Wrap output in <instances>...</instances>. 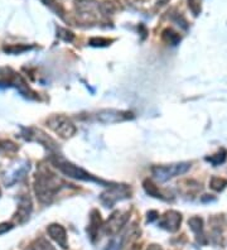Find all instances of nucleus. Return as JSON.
<instances>
[{
	"mask_svg": "<svg viewBox=\"0 0 227 250\" xmlns=\"http://www.w3.org/2000/svg\"><path fill=\"white\" fill-rule=\"evenodd\" d=\"M64 187H67L66 183L61 180L57 174L49 171L48 168L41 167L40 171L37 172L34 191H36L37 198L42 204H51L52 200Z\"/></svg>",
	"mask_w": 227,
	"mask_h": 250,
	"instance_id": "nucleus-1",
	"label": "nucleus"
},
{
	"mask_svg": "<svg viewBox=\"0 0 227 250\" xmlns=\"http://www.w3.org/2000/svg\"><path fill=\"white\" fill-rule=\"evenodd\" d=\"M51 162L64 174V176H68V177L75 178V180L86 181V182H103L101 180H97V178L94 177L92 174L86 172L85 169L77 167V166H75L73 163H71V162L66 161V159L60 158L58 156H56L55 158H52Z\"/></svg>",
	"mask_w": 227,
	"mask_h": 250,
	"instance_id": "nucleus-2",
	"label": "nucleus"
},
{
	"mask_svg": "<svg viewBox=\"0 0 227 250\" xmlns=\"http://www.w3.org/2000/svg\"><path fill=\"white\" fill-rule=\"evenodd\" d=\"M189 168H191V163H187V162L168 166H154L151 168V174L159 182H165V181L172 180L177 176L185 174Z\"/></svg>",
	"mask_w": 227,
	"mask_h": 250,
	"instance_id": "nucleus-3",
	"label": "nucleus"
},
{
	"mask_svg": "<svg viewBox=\"0 0 227 250\" xmlns=\"http://www.w3.org/2000/svg\"><path fill=\"white\" fill-rule=\"evenodd\" d=\"M47 124L56 134L62 138H71L77 131V128L72 120L64 115H52L49 119H47Z\"/></svg>",
	"mask_w": 227,
	"mask_h": 250,
	"instance_id": "nucleus-4",
	"label": "nucleus"
},
{
	"mask_svg": "<svg viewBox=\"0 0 227 250\" xmlns=\"http://www.w3.org/2000/svg\"><path fill=\"white\" fill-rule=\"evenodd\" d=\"M130 195L131 191L129 187L123 186V185H115V186L110 187L103 193H101L100 201L103 202V205H105L106 208H112L116 202L129 198Z\"/></svg>",
	"mask_w": 227,
	"mask_h": 250,
	"instance_id": "nucleus-5",
	"label": "nucleus"
},
{
	"mask_svg": "<svg viewBox=\"0 0 227 250\" xmlns=\"http://www.w3.org/2000/svg\"><path fill=\"white\" fill-rule=\"evenodd\" d=\"M133 118V113L124 111V110H101L96 114V119L103 124H115V123L126 122V120H130Z\"/></svg>",
	"mask_w": 227,
	"mask_h": 250,
	"instance_id": "nucleus-6",
	"label": "nucleus"
},
{
	"mask_svg": "<svg viewBox=\"0 0 227 250\" xmlns=\"http://www.w3.org/2000/svg\"><path fill=\"white\" fill-rule=\"evenodd\" d=\"M127 220H129V214L127 212L116 211L115 214H112L110 216V219L107 220V223L103 226V232L106 235H116L126 225Z\"/></svg>",
	"mask_w": 227,
	"mask_h": 250,
	"instance_id": "nucleus-7",
	"label": "nucleus"
},
{
	"mask_svg": "<svg viewBox=\"0 0 227 250\" xmlns=\"http://www.w3.org/2000/svg\"><path fill=\"white\" fill-rule=\"evenodd\" d=\"M182 216L177 211H168L159 221V226L170 232H174L179 229Z\"/></svg>",
	"mask_w": 227,
	"mask_h": 250,
	"instance_id": "nucleus-8",
	"label": "nucleus"
},
{
	"mask_svg": "<svg viewBox=\"0 0 227 250\" xmlns=\"http://www.w3.org/2000/svg\"><path fill=\"white\" fill-rule=\"evenodd\" d=\"M24 130L27 131V135H25V138H27L28 141L38 142V143L42 144V146H48L49 149H55L56 148L55 141H53V139H51L48 135L45 134V133H43L42 130H40V129L28 128V129H24Z\"/></svg>",
	"mask_w": 227,
	"mask_h": 250,
	"instance_id": "nucleus-9",
	"label": "nucleus"
},
{
	"mask_svg": "<svg viewBox=\"0 0 227 250\" xmlns=\"http://www.w3.org/2000/svg\"><path fill=\"white\" fill-rule=\"evenodd\" d=\"M30 212H32V202H30V198L21 197L19 200L18 211H17V214H15L14 217L18 220L19 224H23L29 219Z\"/></svg>",
	"mask_w": 227,
	"mask_h": 250,
	"instance_id": "nucleus-10",
	"label": "nucleus"
},
{
	"mask_svg": "<svg viewBox=\"0 0 227 250\" xmlns=\"http://www.w3.org/2000/svg\"><path fill=\"white\" fill-rule=\"evenodd\" d=\"M48 234L51 235V238L55 241H57L61 247L66 249L67 248V234L66 230L63 229V226L58 225V224H53V225H49V228L47 229Z\"/></svg>",
	"mask_w": 227,
	"mask_h": 250,
	"instance_id": "nucleus-11",
	"label": "nucleus"
},
{
	"mask_svg": "<svg viewBox=\"0 0 227 250\" xmlns=\"http://www.w3.org/2000/svg\"><path fill=\"white\" fill-rule=\"evenodd\" d=\"M101 226V216L100 212L97 210L92 211V214H91V223H90V228H88V232L91 235V239L94 240V238L97 235V231H99V228Z\"/></svg>",
	"mask_w": 227,
	"mask_h": 250,
	"instance_id": "nucleus-12",
	"label": "nucleus"
},
{
	"mask_svg": "<svg viewBox=\"0 0 227 250\" xmlns=\"http://www.w3.org/2000/svg\"><path fill=\"white\" fill-rule=\"evenodd\" d=\"M143 185H144V189H145L148 195L153 196V197H155V198H161V200H165V197H164L163 193H162L161 191H159V188H158V187L155 186L154 183L151 182L150 180H145V181H144V183H143Z\"/></svg>",
	"mask_w": 227,
	"mask_h": 250,
	"instance_id": "nucleus-13",
	"label": "nucleus"
},
{
	"mask_svg": "<svg viewBox=\"0 0 227 250\" xmlns=\"http://www.w3.org/2000/svg\"><path fill=\"white\" fill-rule=\"evenodd\" d=\"M28 250H55V248L52 247L45 239L40 238L29 245V249Z\"/></svg>",
	"mask_w": 227,
	"mask_h": 250,
	"instance_id": "nucleus-14",
	"label": "nucleus"
},
{
	"mask_svg": "<svg viewBox=\"0 0 227 250\" xmlns=\"http://www.w3.org/2000/svg\"><path fill=\"white\" fill-rule=\"evenodd\" d=\"M188 225L191 226V229L196 232V235L200 238V235L202 236V231H203V225H202V219L201 217H192L189 221H188Z\"/></svg>",
	"mask_w": 227,
	"mask_h": 250,
	"instance_id": "nucleus-15",
	"label": "nucleus"
},
{
	"mask_svg": "<svg viewBox=\"0 0 227 250\" xmlns=\"http://www.w3.org/2000/svg\"><path fill=\"white\" fill-rule=\"evenodd\" d=\"M226 157H227V152L225 149H220L216 154H213L212 157H208L206 158L207 161L211 162L213 166H218V165H222L225 161H226Z\"/></svg>",
	"mask_w": 227,
	"mask_h": 250,
	"instance_id": "nucleus-16",
	"label": "nucleus"
},
{
	"mask_svg": "<svg viewBox=\"0 0 227 250\" xmlns=\"http://www.w3.org/2000/svg\"><path fill=\"white\" fill-rule=\"evenodd\" d=\"M163 38L166 42L170 43L172 46H176L177 43L181 41V37H179L176 32H173L172 29H165V31L163 32Z\"/></svg>",
	"mask_w": 227,
	"mask_h": 250,
	"instance_id": "nucleus-17",
	"label": "nucleus"
},
{
	"mask_svg": "<svg viewBox=\"0 0 227 250\" xmlns=\"http://www.w3.org/2000/svg\"><path fill=\"white\" fill-rule=\"evenodd\" d=\"M209 186H211L212 189H215V191H222L227 186V181L220 177H212L211 182H209Z\"/></svg>",
	"mask_w": 227,
	"mask_h": 250,
	"instance_id": "nucleus-18",
	"label": "nucleus"
},
{
	"mask_svg": "<svg viewBox=\"0 0 227 250\" xmlns=\"http://www.w3.org/2000/svg\"><path fill=\"white\" fill-rule=\"evenodd\" d=\"M58 36L62 38L63 41H66V42H72L73 38H75V36H73L72 32L67 31V29H62V28H58Z\"/></svg>",
	"mask_w": 227,
	"mask_h": 250,
	"instance_id": "nucleus-19",
	"label": "nucleus"
},
{
	"mask_svg": "<svg viewBox=\"0 0 227 250\" xmlns=\"http://www.w3.org/2000/svg\"><path fill=\"white\" fill-rule=\"evenodd\" d=\"M30 47L28 46H12V47H5L4 51L5 52H9V53H21V52H25V51H29Z\"/></svg>",
	"mask_w": 227,
	"mask_h": 250,
	"instance_id": "nucleus-20",
	"label": "nucleus"
},
{
	"mask_svg": "<svg viewBox=\"0 0 227 250\" xmlns=\"http://www.w3.org/2000/svg\"><path fill=\"white\" fill-rule=\"evenodd\" d=\"M111 41L110 40H105V38H92L90 41V44L94 47H105L109 46Z\"/></svg>",
	"mask_w": 227,
	"mask_h": 250,
	"instance_id": "nucleus-21",
	"label": "nucleus"
},
{
	"mask_svg": "<svg viewBox=\"0 0 227 250\" xmlns=\"http://www.w3.org/2000/svg\"><path fill=\"white\" fill-rule=\"evenodd\" d=\"M123 241H124V239L123 238H120L119 240L118 239H114V240L107 245L106 250H120L121 247H123Z\"/></svg>",
	"mask_w": 227,
	"mask_h": 250,
	"instance_id": "nucleus-22",
	"label": "nucleus"
},
{
	"mask_svg": "<svg viewBox=\"0 0 227 250\" xmlns=\"http://www.w3.org/2000/svg\"><path fill=\"white\" fill-rule=\"evenodd\" d=\"M188 5H189L194 16H198V13H200V4H198V1L197 0H188Z\"/></svg>",
	"mask_w": 227,
	"mask_h": 250,
	"instance_id": "nucleus-23",
	"label": "nucleus"
},
{
	"mask_svg": "<svg viewBox=\"0 0 227 250\" xmlns=\"http://www.w3.org/2000/svg\"><path fill=\"white\" fill-rule=\"evenodd\" d=\"M13 228L12 224H8V223H4V224H0V235L5 234L6 231H9L10 229Z\"/></svg>",
	"mask_w": 227,
	"mask_h": 250,
	"instance_id": "nucleus-24",
	"label": "nucleus"
},
{
	"mask_svg": "<svg viewBox=\"0 0 227 250\" xmlns=\"http://www.w3.org/2000/svg\"><path fill=\"white\" fill-rule=\"evenodd\" d=\"M148 250H162V249L159 247H158V245H151V247L149 248Z\"/></svg>",
	"mask_w": 227,
	"mask_h": 250,
	"instance_id": "nucleus-25",
	"label": "nucleus"
}]
</instances>
